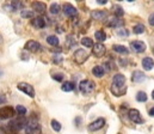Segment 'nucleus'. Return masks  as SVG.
I'll use <instances>...</instances> for the list:
<instances>
[{
  "instance_id": "7ed1b4c3",
  "label": "nucleus",
  "mask_w": 154,
  "mask_h": 134,
  "mask_svg": "<svg viewBox=\"0 0 154 134\" xmlns=\"http://www.w3.org/2000/svg\"><path fill=\"white\" fill-rule=\"evenodd\" d=\"M24 129L26 134H41V126L36 120H30Z\"/></svg>"
},
{
  "instance_id": "dca6fc26",
  "label": "nucleus",
  "mask_w": 154,
  "mask_h": 134,
  "mask_svg": "<svg viewBox=\"0 0 154 134\" xmlns=\"http://www.w3.org/2000/svg\"><path fill=\"white\" fill-rule=\"evenodd\" d=\"M31 24H32V26H35V28H37V29H42V28L45 26V20H44L43 17L38 16V17L31 19Z\"/></svg>"
},
{
  "instance_id": "a878e982",
  "label": "nucleus",
  "mask_w": 154,
  "mask_h": 134,
  "mask_svg": "<svg viewBox=\"0 0 154 134\" xmlns=\"http://www.w3.org/2000/svg\"><path fill=\"white\" fill-rule=\"evenodd\" d=\"M47 42H48V45H59V39H57V36H54V35H50V36H48L47 37Z\"/></svg>"
},
{
  "instance_id": "bb28decb",
  "label": "nucleus",
  "mask_w": 154,
  "mask_h": 134,
  "mask_svg": "<svg viewBox=\"0 0 154 134\" xmlns=\"http://www.w3.org/2000/svg\"><path fill=\"white\" fill-rule=\"evenodd\" d=\"M20 16L25 19H34V12L32 11H29V10H23L20 12Z\"/></svg>"
},
{
  "instance_id": "412c9836",
  "label": "nucleus",
  "mask_w": 154,
  "mask_h": 134,
  "mask_svg": "<svg viewBox=\"0 0 154 134\" xmlns=\"http://www.w3.org/2000/svg\"><path fill=\"white\" fill-rule=\"evenodd\" d=\"M108 25L111 26V28H118V26H122V25H123V22H122V19H119V18H112V19L109 20Z\"/></svg>"
},
{
  "instance_id": "6e6552de",
  "label": "nucleus",
  "mask_w": 154,
  "mask_h": 134,
  "mask_svg": "<svg viewBox=\"0 0 154 134\" xmlns=\"http://www.w3.org/2000/svg\"><path fill=\"white\" fill-rule=\"evenodd\" d=\"M88 59V53L84 49H77L74 53V60L78 64H82L85 60Z\"/></svg>"
},
{
  "instance_id": "c9c22d12",
  "label": "nucleus",
  "mask_w": 154,
  "mask_h": 134,
  "mask_svg": "<svg viewBox=\"0 0 154 134\" xmlns=\"http://www.w3.org/2000/svg\"><path fill=\"white\" fill-rule=\"evenodd\" d=\"M53 79H54V80H56V82H62V79H63V74H62V73L53 74Z\"/></svg>"
},
{
  "instance_id": "c03bdc74",
  "label": "nucleus",
  "mask_w": 154,
  "mask_h": 134,
  "mask_svg": "<svg viewBox=\"0 0 154 134\" xmlns=\"http://www.w3.org/2000/svg\"><path fill=\"white\" fill-rule=\"evenodd\" d=\"M0 41H1V37H0Z\"/></svg>"
},
{
  "instance_id": "4468645a",
  "label": "nucleus",
  "mask_w": 154,
  "mask_h": 134,
  "mask_svg": "<svg viewBox=\"0 0 154 134\" xmlns=\"http://www.w3.org/2000/svg\"><path fill=\"white\" fill-rule=\"evenodd\" d=\"M112 85L116 86H125V77L121 73H117L112 78Z\"/></svg>"
},
{
  "instance_id": "39448f33",
  "label": "nucleus",
  "mask_w": 154,
  "mask_h": 134,
  "mask_svg": "<svg viewBox=\"0 0 154 134\" xmlns=\"http://www.w3.org/2000/svg\"><path fill=\"white\" fill-rule=\"evenodd\" d=\"M14 114H16V110L12 107H2V108H0V119L1 120H6V119H10V117H13Z\"/></svg>"
},
{
  "instance_id": "a211bd4d",
  "label": "nucleus",
  "mask_w": 154,
  "mask_h": 134,
  "mask_svg": "<svg viewBox=\"0 0 154 134\" xmlns=\"http://www.w3.org/2000/svg\"><path fill=\"white\" fill-rule=\"evenodd\" d=\"M111 92H112L115 96L119 97V96L125 95L127 88H125V86H116V85H111Z\"/></svg>"
},
{
  "instance_id": "0eeeda50",
  "label": "nucleus",
  "mask_w": 154,
  "mask_h": 134,
  "mask_svg": "<svg viewBox=\"0 0 154 134\" xmlns=\"http://www.w3.org/2000/svg\"><path fill=\"white\" fill-rule=\"evenodd\" d=\"M24 48H25V50H28V51H31V53H37V51H39V50L42 49V45H39L37 41L30 40V41H28V42L25 43Z\"/></svg>"
},
{
  "instance_id": "f8f14e48",
  "label": "nucleus",
  "mask_w": 154,
  "mask_h": 134,
  "mask_svg": "<svg viewBox=\"0 0 154 134\" xmlns=\"http://www.w3.org/2000/svg\"><path fill=\"white\" fill-rule=\"evenodd\" d=\"M130 48L136 53H142V51L146 50V45L142 41H131L130 42Z\"/></svg>"
},
{
  "instance_id": "a18cd8bd",
  "label": "nucleus",
  "mask_w": 154,
  "mask_h": 134,
  "mask_svg": "<svg viewBox=\"0 0 154 134\" xmlns=\"http://www.w3.org/2000/svg\"><path fill=\"white\" fill-rule=\"evenodd\" d=\"M0 134H1V133H0Z\"/></svg>"
},
{
  "instance_id": "9b49d317",
  "label": "nucleus",
  "mask_w": 154,
  "mask_h": 134,
  "mask_svg": "<svg viewBox=\"0 0 154 134\" xmlns=\"http://www.w3.org/2000/svg\"><path fill=\"white\" fill-rule=\"evenodd\" d=\"M105 51H106V49H105V45H103V43H97L96 45H93V50H92V53H93L94 56H97V58H102V56L105 55Z\"/></svg>"
},
{
  "instance_id": "393cba45",
  "label": "nucleus",
  "mask_w": 154,
  "mask_h": 134,
  "mask_svg": "<svg viewBox=\"0 0 154 134\" xmlns=\"http://www.w3.org/2000/svg\"><path fill=\"white\" fill-rule=\"evenodd\" d=\"M94 36H96V40L99 41V42H103V41L106 40V35H105V33H104L103 30H98V31H96Z\"/></svg>"
},
{
  "instance_id": "72a5a7b5",
  "label": "nucleus",
  "mask_w": 154,
  "mask_h": 134,
  "mask_svg": "<svg viewBox=\"0 0 154 134\" xmlns=\"http://www.w3.org/2000/svg\"><path fill=\"white\" fill-rule=\"evenodd\" d=\"M75 45V41H74V36H67V41H66V45L67 47H73Z\"/></svg>"
},
{
  "instance_id": "9d476101",
  "label": "nucleus",
  "mask_w": 154,
  "mask_h": 134,
  "mask_svg": "<svg viewBox=\"0 0 154 134\" xmlns=\"http://www.w3.org/2000/svg\"><path fill=\"white\" fill-rule=\"evenodd\" d=\"M63 12H65V14H66L67 17H69V18H73V17H77L78 16L77 8H75L73 5H71V4H65V5H63Z\"/></svg>"
},
{
  "instance_id": "2eb2a0df",
  "label": "nucleus",
  "mask_w": 154,
  "mask_h": 134,
  "mask_svg": "<svg viewBox=\"0 0 154 134\" xmlns=\"http://www.w3.org/2000/svg\"><path fill=\"white\" fill-rule=\"evenodd\" d=\"M145 79H146V76H145L143 72H141V71H135V72L131 74V80H133L134 83H142Z\"/></svg>"
},
{
  "instance_id": "b1692460",
  "label": "nucleus",
  "mask_w": 154,
  "mask_h": 134,
  "mask_svg": "<svg viewBox=\"0 0 154 134\" xmlns=\"http://www.w3.org/2000/svg\"><path fill=\"white\" fill-rule=\"evenodd\" d=\"M60 8H61V6H60L59 4H56V2H53V4L49 6V11H50L51 14H57V13L60 12Z\"/></svg>"
},
{
  "instance_id": "423d86ee",
  "label": "nucleus",
  "mask_w": 154,
  "mask_h": 134,
  "mask_svg": "<svg viewBox=\"0 0 154 134\" xmlns=\"http://www.w3.org/2000/svg\"><path fill=\"white\" fill-rule=\"evenodd\" d=\"M128 117L135 123H143V119H142L140 111L136 109H130L128 113Z\"/></svg>"
},
{
  "instance_id": "f03ea898",
  "label": "nucleus",
  "mask_w": 154,
  "mask_h": 134,
  "mask_svg": "<svg viewBox=\"0 0 154 134\" xmlns=\"http://www.w3.org/2000/svg\"><path fill=\"white\" fill-rule=\"evenodd\" d=\"M94 88H96L94 83L91 82V80H88V79L80 82V85H79V89H80L82 95H88V93H91V92L94 90Z\"/></svg>"
},
{
  "instance_id": "5701e85b",
  "label": "nucleus",
  "mask_w": 154,
  "mask_h": 134,
  "mask_svg": "<svg viewBox=\"0 0 154 134\" xmlns=\"http://www.w3.org/2000/svg\"><path fill=\"white\" fill-rule=\"evenodd\" d=\"M61 89H62V91H65V92H71V91H73V89H74V84L72 82H66V83L62 84Z\"/></svg>"
},
{
  "instance_id": "4c0bfd02",
  "label": "nucleus",
  "mask_w": 154,
  "mask_h": 134,
  "mask_svg": "<svg viewBox=\"0 0 154 134\" xmlns=\"http://www.w3.org/2000/svg\"><path fill=\"white\" fill-rule=\"evenodd\" d=\"M118 35H121V36H123V35H124V36H128L129 34L127 33V30H119V31H118Z\"/></svg>"
},
{
  "instance_id": "f704fd0d",
  "label": "nucleus",
  "mask_w": 154,
  "mask_h": 134,
  "mask_svg": "<svg viewBox=\"0 0 154 134\" xmlns=\"http://www.w3.org/2000/svg\"><path fill=\"white\" fill-rule=\"evenodd\" d=\"M114 11H115V16L117 17H122L123 16V10H122V7H119V6H115L114 7Z\"/></svg>"
},
{
  "instance_id": "58836bf2",
  "label": "nucleus",
  "mask_w": 154,
  "mask_h": 134,
  "mask_svg": "<svg viewBox=\"0 0 154 134\" xmlns=\"http://www.w3.org/2000/svg\"><path fill=\"white\" fill-rule=\"evenodd\" d=\"M53 60H54V62H55V64H56V62H59V64H60V62L62 61V58H61V56H59V58H57V56H54V59H53Z\"/></svg>"
},
{
  "instance_id": "20e7f679",
  "label": "nucleus",
  "mask_w": 154,
  "mask_h": 134,
  "mask_svg": "<svg viewBox=\"0 0 154 134\" xmlns=\"http://www.w3.org/2000/svg\"><path fill=\"white\" fill-rule=\"evenodd\" d=\"M17 88H18L19 91H22V92H24L25 95H28L29 97H31V98L35 97V90L32 88V85H30V84H28V83H19V84L17 85Z\"/></svg>"
},
{
  "instance_id": "4be33fe9",
  "label": "nucleus",
  "mask_w": 154,
  "mask_h": 134,
  "mask_svg": "<svg viewBox=\"0 0 154 134\" xmlns=\"http://www.w3.org/2000/svg\"><path fill=\"white\" fill-rule=\"evenodd\" d=\"M105 17H106V13L104 11H93L92 12V18H94V19L102 20V19H105Z\"/></svg>"
},
{
  "instance_id": "aec40b11",
  "label": "nucleus",
  "mask_w": 154,
  "mask_h": 134,
  "mask_svg": "<svg viewBox=\"0 0 154 134\" xmlns=\"http://www.w3.org/2000/svg\"><path fill=\"white\" fill-rule=\"evenodd\" d=\"M104 72H105V70H104L102 66H96V67H93V70H92V74H93L94 77H97V78L103 77V76H104Z\"/></svg>"
},
{
  "instance_id": "1a4fd4ad",
  "label": "nucleus",
  "mask_w": 154,
  "mask_h": 134,
  "mask_svg": "<svg viewBox=\"0 0 154 134\" xmlns=\"http://www.w3.org/2000/svg\"><path fill=\"white\" fill-rule=\"evenodd\" d=\"M104 125H105V120H104L103 117H99V119H97L96 121H93L92 123L88 125V129H90L91 132H94V131H98V129L103 128Z\"/></svg>"
},
{
  "instance_id": "cd10ccee",
  "label": "nucleus",
  "mask_w": 154,
  "mask_h": 134,
  "mask_svg": "<svg viewBox=\"0 0 154 134\" xmlns=\"http://www.w3.org/2000/svg\"><path fill=\"white\" fill-rule=\"evenodd\" d=\"M136 101L137 102H146L147 101V93L146 92H143V91H139L137 93H136Z\"/></svg>"
},
{
  "instance_id": "f257e3e1",
  "label": "nucleus",
  "mask_w": 154,
  "mask_h": 134,
  "mask_svg": "<svg viewBox=\"0 0 154 134\" xmlns=\"http://www.w3.org/2000/svg\"><path fill=\"white\" fill-rule=\"evenodd\" d=\"M28 122H29V120H28L26 117L19 116V117H17V119L11 120V121L8 122V125L5 126V127H6L5 129H6L8 133H16V132H18V131L25 128L26 125H28Z\"/></svg>"
},
{
  "instance_id": "473e14b6",
  "label": "nucleus",
  "mask_w": 154,
  "mask_h": 134,
  "mask_svg": "<svg viewBox=\"0 0 154 134\" xmlns=\"http://www.w3.org/2000/svg\"><path fill=\"white\" fill-rule=\"evenodd\" d=\"M51 127H53V129L55 132H60L61 131V123L59 121H56V120H53L51 121Z\"/></svg>"
},
{
  "instance_id": "79ce46f5",
  "label": "nucleus",
  "mask_w": 154,
  "mask_h": 134,
  "mask_svg": "<svg viewBox=\"0 0 154 134\" xmlns=\"http://www.w3.org/2000/svg\"><path fill=\"white\" fill-rule=\"evenodd\" d=\"M5 102H6L5 97H4V96H1V97H0V104H1V103H5Z\"/></svg>"
},
{
  "instance_id": "ea45409f",
  "label": "nucleus",
  "mask_w": 154,
  "mask_h": 134,
  "mask_svg": "<svg viewBox=\"0 0 154 134\" xmlns=\"http://www.w3.org/2000/svg\"><path fill=\"white\" fill-rule=\"evenodd\" d=\"M97 2H98V4H100V5H105L108 1H106V0H97Z\"/></svg>"
},
{
  "instance_id": "c756f323",
  "label": "nucleus",
  "mask_w": 154,
  "mask_h": 134,
  "mask_svg": "<svg viewBox=\"0 0 154 134\" xmlns=\"http://www.w3.org/2000/svg\"><path fill=\"white\" fill-rule=\"evenodd\" d=\"M81 45H84V47H86V48H91V47H93V41L91 40V39H88V37H84L82 40H81Z\"/></svg>"
},
{
  "instance_id": "f3484780",
  "label": "nucleus",
  "mask_w": 154,
  "mask_h": 134,
  "mask_svg": "<svg viewBox=\"0 0 154 134\" xmlns=\"http://www.w3.org/2000/svg\"><path fill=\"white\" fill-rule=\"evenodd\" d=\"M142 67L146 70V71H151L154 67V61L152 58L147 56V58H143L142 59Z\"/></svg>"
},
{
  "instance_id": "e433bc0d",
  "label": "nucleus",
  "mask_w": 154,
  "mask_h": 134,
  "mask_svg": "<svg viewBox=\"0 0 154 134\" xmlns=\"http://www.w3.org/2000/svg\"><path fill=\"white\" fill-rule=\"evenodd\" d=\"M148 22H149V24H151L152 26H154V13L149 14V17H148Z\"/></svg>"
},
{
  "instance_id": "ddd939ff",
  "label": "nucleus",
  "mask_w": 154,
  "mask_h": 134,
  "mask_svg": "<svg viewBox=\"0 0 154 134\" xmlns=\"http://www.w3.org/2000/svg\"><path fill=\"white\" fill-rule=\"evenodd\" d=\"M32 8L35 12H37L38 14H44L45 11H47V5L42 1H35L32 4Z\"/></svg>"
},
{
  "instance_id": "2f4dec72",
  "label": "nucleus",
  "mask_w": 154,
  "mask_h": 134,
  "mask_svg": "<svg viewBox=\"0 0 154 134\" xmlns=\"http://www.w3.org/2000/svg\"><path fill=\"white\" fill-rule=\"evenodd\" d=\"M11 10L12 11H17V10H19V8H22L23 7V4L20 2V1H11Z\"/></svg>"
},
{
  "instance_id": "37998d69",
  "label": "nucleus",
  "mask_w": 154,
  "mask_h": 134,
  "mask_svg": "<svg viewBox=\"0 0 154 134\" xmlns=\"http://www.w3.org/2000/svg\"><path fill=\"white\" fill-rule=\"evenodd\" d=\"M152 97H153V99H154V91L152 92Z\"/></svg>"
},
{
  "instance_id": "7c9ffc66",
  "label": "nucleus",
  "mask_w": 154,
  "mask_h": 134,
  "mask_svg": "<svg viewBox=\"0 0 154 134\" xmlns=\"http://www.w3.org/2000/svg\"><path fill=\"white\" fill-rule=\"evenodd\" d=\"M14 110H16V113H17L19 116H24V115L26 114V108H25L24 105H17Z\"/></svg>"
},
{
  "instance_id": "6ab92c4d",
  "label": "nucleus",
  "mask_w": 154,
  "mask_h": 134,
  "mask_svg": "<svg viewBox=\"0 0 154 134\" xmlns=\"http://www.w3.org/2000/svg\"><path fill=\"white\" fill-rule=\"evenodd\" d=\"M112 49L115 50L116 53H119V54H129V49L125 47V45H112Z\"/></svg>"
},
{
  "instance_id": "c85d7f7f",
  "label": "nucleus",
  "mask_w": 154,
  "mask_h": 134,
  "mask_svg": "<svg viewBox=\"0 0 154 134\" xmlns=\"http://www.w3.org/2000/svg\"><path fill=\"white\" fill-rule=\"evenodd\" d=\"M145 30H146V28H145V25H142V24H137V25H135V26L133 28L134 34H137V35L142 34Z\"/></svg>"
},
{
  "instance_id": "a19ab883",
  "label": "nucleus",
  "mask_w": 154,
  "mask_h": 134,
  "mask_svg": "<svg viewBox=\"0 0 154 134\" xmlns=\"http://www.w3.org/2000/svg\"><path fill=\"white\" fill-rule=\"evenodd\" d=\"M148 113H149V115H151V116H154V107L149 109V111H148Z\"/></svg>"
}]
</instances>
